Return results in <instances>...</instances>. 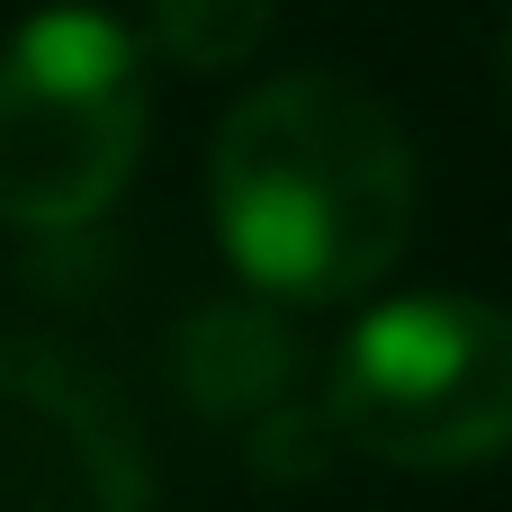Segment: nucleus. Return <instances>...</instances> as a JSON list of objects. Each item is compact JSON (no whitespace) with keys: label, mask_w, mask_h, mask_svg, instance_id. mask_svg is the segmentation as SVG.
<instances>
[{"label":"nucleus","mask_w":512,"mask_h":512,"mask_svg":"<svg viewBox=\"0 0 512 512\" xmlns=\"http://www.w3.org/2000/svg\"><path fill=\"white\" fill-rule=\"evenodd\" d=\"M207 216L243 288L342 306L414 243V144L351 72H279L243 90L207 144Z\"/></svg>","instance_id":"f257e3e1"},{"label":"nucleus","mask_w":512,"mask_h":512,"mask_svg":"<svg viewBox=\"0 0 512 512\" xmlns=\"http://www.w3.org/2000/svg\"><path fill=\"white\" fill-rule=\"evenodd\" d=\"M144 45L99 9H45L0 54V225L81 234L144 162Z\"/></svg>","instance_id":"f03ea898"},{"label":"nucleus","mask_w":512,"mask_h":512,"mask_svg":"<svg viewBox=\"0 0 512 512\" xmlns=\"http://www.w3.org/2000/svg\"><path fill=\"white\" fill-rule=\"evenodd\" d=\"M342 450L414 477L486 468L512 450V306L495 297H396L378 306L324 387Z\"/></svg>","instance_id":"7ed1b4c3"},{"label":"nucleus","mask_w":512,"mask_h":512,"mask_svg":"<svg viewBox=\"0 0 512 512\" xmlns=\"http://www.w3.org/2000/svg\"><path fill=\"white\" fill-rule=\"evenodd\" d=\"M0 512H153L126 396L27 333H0Z\"/></svg>","instance_id":"20e7f679"},{"label":"nucleus","mask_w":512,"mask_h":512,"mask_svg":"<svg viewBox=\"0 0 512 512\" xmlns=\"http://www.w3.org/2000/svg\"><path fill=\"white\" fill-rule=\"evenodd\" d=\"M171 369H180V387H189L198 414L252 423L270 405H288V387H297V333L270 306H252V297H225V306H198L180 324Z\"/></svg>","instance_id":"39448f33"},{"label":"nucleus","mask_w":512,"mask_h":512,"mask_svg":"<svg viewBox=\"0 0 512 512\" xmlns=\"http://www.w3.org/2000/svg\"><path fill=\"white\" fill-rule=\"evenodd\" d=\"M270 0H153V45L180 72H234L270 45Z\"/></svg>","instance_id":"423d86ee"},{"label":"nucleus","mask_w":512,"mask_h":512,"mask_svg":"<svg viewBox=\"0 0 512 512\" xmlns=\"http://www.w3.org/2000/svg\"><path fill=\"white\" fill-rule=\"evenodd\" d=\"M333 450H342V432H333L324 405H270V414H252V468H261L270 486H306V477H324Z\"/></svg>","instance_id":"0eeeda50"},{"label":"nucleus","mask_w":512,"mask_h":512,"mask_svg":"<svg viewBox=\"0 0 512 512\" xmlns=\"http://www.w3.org/2000/svg\"><path fill=\"white\" fill-rule=\"evenodd\" d=\"M504 108H512V27H504Z\"/></svg>","instance_id":"6e6552de"}]
</instances>
